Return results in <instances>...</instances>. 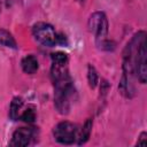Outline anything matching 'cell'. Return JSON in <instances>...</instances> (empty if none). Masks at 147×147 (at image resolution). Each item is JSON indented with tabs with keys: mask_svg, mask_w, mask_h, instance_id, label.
I'll return each mask as SVG.
<instances>
[{
	"mask_svg": "<svg viewBox=\"0 0 147 147\" xmlns=\"http://www.w3.org/2000/svg\"><path fill=\"white\" fill-rule=\"evenodd\" d=\"M145 31H138L123 49V76L119 82V91L125 98H132L134 94L133 78L136 77V60L141 42L146 39Z\"/></svg>",
	"mask_w": 147,
	"mask_h": 147,
	"instance_id": "6da1fadb",
	"label": "cell"
},
{
	"mask_svg": "<svg viewBox=\"0 0 147 147\" xmlns=\"http://www.w3.org/2000/svg\"><path fill=\"white\" fill-rule=\"evenodd\" d=\"M52 82L54 84V105L60 114L65 115L70 110L71 100L75 94L72 79L68 72L52 79Z\"/></svg>",
	"mask_w": 147,
	"mask_h": 147,
	"instance_id": "7a4b0ae2",
	"label": "cell"
},
{
	"mask_svg": "<svg viewBox=\"0 0 147 147\" xmlns=\"http://www.w3.org/2000/svg\"><path fill=\"white\" fill-rule=\"evenodd\" d=\"M32 34L33 38L42 46L53 47L56 45L65 44V37L61 33H57L53 25L45 22L36 23L32 26Z\"/></svg>",
	"mask_w": 147,
	"mask_h": 147,
	"instance_id": "3957f363",
	"label": "cell"
},
{
	"mask_svg": "<svg viewBox=\"0 0 147 147\" xmlns=\"http://www.w3.org/2000/svg\"><path fill=\"white\" fill-rule=\"evenodd\" d=\"M87 28L88 31L95 36V40L98 45L103 40H106L109 28L106 14L103 11H94L93 14H91L87 21Z\"/></svg>",
	"mask_w": 147,
	"mask_h": 147,
	"instance_id": "277c9868",
	"label": "cell"
},
{
	"mask_svg": "<svg viewBox=\"0 0 147 147\" xmlns=\"http://www.w3.org/2000/svg\"><path fill=\"white\" fill-rule=\"evenodd\" d=\"M78 126L75 123L63 121L56 124L53 129L54 139L61 145H72L77 140Z\"/></svg>",
	"mask_w": 147,
	"mask_h": 147,
	"instance_id": "5b68a950",
	"label": "cell"
},
{
	"mask_svg": "<svg viewBox=\"0 0 147 147\" xmlns=\"http://www.w3.org/2000/svg\"><path fill=\"white\" fill-rule=\"evenodd\" d=\"M136 78L141 83L146 84L147 80V40L145 39L137 54L136 60Z\"/></svg>",
	"mask_w": 147,
	"mask_h": 147,
	"instance_id": "8992f818",
	"label": "cell"
},
{
	"mask_svg": "<svg viewBox=\"0 0 147 147\" xmlns=\"http://www.w3.org/2000/svg\"><path fill=\"white\" fill-rule=\"evenodd\" d=\"M36 136L34 127H20L17 129L11 137L10 146L14 147H25L31 144L32 139Z\"/></svg>",
	"mask_w": 147,
	"mask_h": 147,
	"instance_id": "52a82bcc",
	"label": "cell"
},
{
	"mask_svg": "<svg viewBox=\"0 0 147 147\" xmlns=\"http://www.w3.org/2000/svg\"><path fill=\"white\" fill-rule=\"evenodd\" d=\"M21 67H22V70L28 74V75H32L34 74L38 68H39V63H38V60L34 55L32 54H29V55H25L22 61H21Z\"/></svg>",
	"mask_w": 147,
	"mask_h": 147,
	"instance_id": "ba28073f",
	"label": "cell"
},
{
	"mask_svg": "<svg viewBox=\"0 0 147 147\" xmlns=\"http://www.w3.org/2000/svg\"><path fill=\"white\" fill-rule=\"evenodd\" d=\"M92 126H93V119L87 118L85 121V123L83 124L82 129L78 130V134H77V144L78 145H83L90 139L91 132H92Z\"/></svg>",
	"mask_w": 147,
	"mask_h": 147,
	"instance_id": "9c48e42d",
	"label": "cell"
},
{
	"mask_svg": "<svg viewBox=\"0 0 147 147\" xmlns=\"http://www.w3.org/2000/svg\"><path fill=\"white\" fill-rule=\"evenodd\" d=\"M23 107V100L20 96H15L9 106V117L13 121H17L20 119V115H21V109Z\"/></svg>",
	"mask_w": 147,
	"mask_h": 147,
	"instance_id": "30bf717a",
	"label": "cell"
},
{
	"mask_svg": "<svg viewBox=\"0 0 147 147\" xmlns=\"http://www.w3.org/2000/svg\"><path fill=\"white\" fill-rule=\"evenodd\" d=\"M0 45L8 47V48H14V49L17 48L15 38L13 37V34L9 31H7L5 29H0Z\"/></svg>",
	"mask_w": 147,
	"mask_h": 147,
	"instance_id": "8fae6325",
	"label": "cell"
},
{
	"mask_svg": "<svg viewBox=\"0 0 147 147\" xmlns=\"http://www.w3.org/2000/svg\"><path fill=\"white\" fill-rule=\"evenodd\" d=\"M87 80H88V85L91 88H95V86L98 85L99 82V76L98 72L95 70V68L92 64H88V69H87Z\"/></svg>",
	"mask_w": 147,
	"mask_h": 147,
	"instance_id": "7c38bea8",
	"label": "cell"
},
{
	"mask_svg": "<svg viewBox=\"0 0 147 147\" xmlns=\"http://www.w3.org/2000/svg\"><path fill=\"white\" fill-rule=\"evenodd\" d=\"M20 119L25 122V123H33L36 121V113L32 108H28L25 109L21 115H20Z\"/></svg>",
	"mask_w": 147,
	"mask_h": 147,
	"instance_id": "4fadbf2b",
	"label": "cell"
},
{
	"mask_svg": "<svg viewBox=\"0 0 147 147\" xmlns=\"http://www.w3.org/2000/svg\"><path fill=\"white\" fill-rule=\"evenodd\" d=\"M146 144H147V133L141 132L139 136V139L137 141V145H146Z\"/></svg>",
	"mask_w": 147,
	"mask_h": 147,
	"instance_id": "5bb4252c",
	"label": "cell"
},
{
	"mask_svg": "<svg viewBox=\"0 0 147 147\" xmlns=\"http://www.w3.org/2000/svg\"><path fill=\"white\" fill-rule=\"evenodd\" d=\"M0 11H1V3H0Z\"/></svg>",
	"mask_w": 147,
	"mask_h": 147,
	"instance_id": "9a60e30c",
	"label": "cell"
},
{
	"mask_svg": "<svg viewBox=\"0 0 147 147\" xmlns=\"http://www.w3.org/2000/svg\"><path fill=\"white\" fill-rule=\"evenodd\" d=\"M79 1H84V0H79Z\"/></svg>",
	"mask_w": 147,
	"mask_h": 147,
	"instance_id": "2e32d148",
	"label": "cell"
}]
</instances>
